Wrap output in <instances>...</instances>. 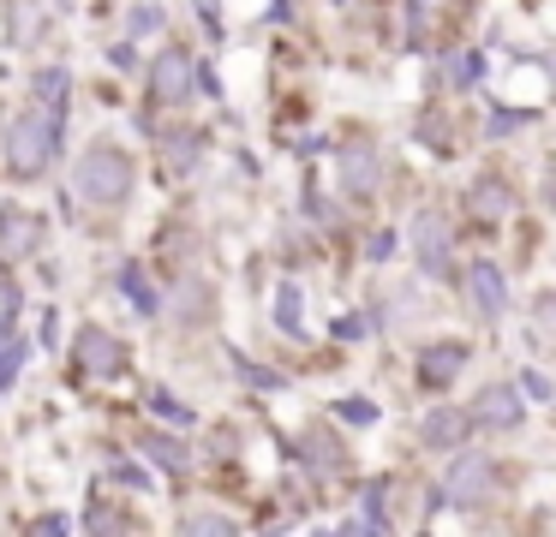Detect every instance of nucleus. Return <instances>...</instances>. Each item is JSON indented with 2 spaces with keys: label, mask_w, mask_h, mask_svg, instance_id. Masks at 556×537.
Wrapping results in <instances>:
<instances>
[{
  "label": "nucleus",
  "mask_w": 556,
  "mask_h": 537,
  "mask_svg": "<svg viewBox=\"0 0 556 537\" xmlns=\"http://www.w3.org/2000/svg\"><path fill=\"white\" fill-rule=\"evenodd\" d=\"M73 186H78V197H85L90 209L126 203V191H132V155L114 150V143H102V150H85V162H78Z\"/></svg>",
  "instance_id": "f257e3e1"
},
{
  "label": "nucleus",
  "mask_w": 556,
  "mask_h": 537,
  "mask_svg": "<svg viewBox=\"0 0 556 537\" xmlns=\"http://www.w3.org/2000/svg\"><path fill=\"white\" fill-rule=\"evenodd\" d=\"M54 143H61V126H54V114H18L13 131H7V162H13V174H42V167L54 162Z\"/></svg>",
  "instance_id": "f03ea898"
},
{
  "label": "nucleus",
  "mask_w": 556,
  "mask_h": 537,
  "mask_svg": "<svg viewBox=\"0 0 556 537\" xmlns=\"http://www.w3.org/2000/svg\"><path fill=\"white\" fill-rule=\"evenodd\" d=\"M491 496H496V460L491 453H460L443 477V501L448 508H479Z\"/></svg>",
  "instance_id": "7ed1b4c3"
},
{
  "label": "nucleus",
  "mask_w": 556,
  "mask_h": 537,
  "mask_svg": "<svg viewBox=\"0 0 556 537\" xmlns=\"http://www.w3.org/2000/svg\"><path fill=\"white\" fill-rule=\"evenodd\" d=\"M413 257H419L425 274H448V221L443 215L425 209L419 221H413Z\"/></svg>",
  "instance_id": "20e7f679"
},
{
  "label": "nucleus",
  "mask_w": 556,
  "mask_h": 537,
  "mask_svg": "<svg viewBox=\"0 0 556 537\" xmlns=\"http://www.w3.org/2000/svg\"><path fill=\"white\" fill-rule=\"evenodd\" d=\"M377 179H383V162H377L371 143H353V150H341V191H348V197H371Z\"/></svg>",
  "instance_id": "39448f33"
},
{
  "label": "nucleus",
  "mask_w": 556,
  "mask_h": 537,
  "mask_svg": "<svg viewBox=\"0 0 556 537\" xmlns=\"http://www.w3.org/2000/svg\"><path fill=\"white\" fill-rule=\"evenodd\" d=\"M192 60L180 54V48H168V54L156 60V66H150V84H156V95L162 102H186V95H192Z\"/></svg>",
  "instance_id": "423d86ee"
},
{
  "label": "nucleus",
  "mask_w": 556,
  "mask_h": 537,
  "mask_svg": "<svg viewBox=\"0 0 556 537\" xmlns=\"http://www.w3.org/2000/svg\"><path fill=\"white\" fill-rule=\"evenodd\" d=\"M467 293H472V305H479V317H503L508 281H503L496 263H472V269H467Z\"/></svg>",
  "instance_id": "0eeeda50"
},
{
  "label": "nucleus",
  "mask_w": 556,
  "mask_h": 537,
  "mask_svg": "<svg viewBox=\"0 0 556 537\" xmlns=\"http://www.w3.org/2000/svg\"><path fill=\"white\" fill-rule=\"evenodd\" d=\"M78 365L97 370V376H114V370L126 365V346L114 341L109 329H85V334H78Z\"/></svg>",
  "instance_id": "6e6552de"
},
{
  "label": "nucleus",
  "mask_w": 556,
  "mask_h": 537,
  "mask_svg": "<svg viewBox=\"0 0 556 537\" xmlns=\"http://www.w3.org/2000/svg\"><path fill=\"white\" fill-rule=\"evenodd\" d=\"M460 436H467V412H455V406H437V412L419 424V442H425V448H455Z\"/></svg>",
  "instance_id": "1a4fd4ad"
},
{
  "label": "nucleus",
  "mask_w": 556,
  "mask_h": 537,
  "mask_svg": "<svg viewBox=\"0 0 556 537\" xmlns=\"http://www.w3.org/2000/svg\"><path fill=\"white\" fill-rule=\"evenodd\" d=\"M472 418H484V424H520V394L508 388V382H496V388L479 394V406H472Z\"/></svg>",
  "instance_id": "9d476101"
},
{
  "label": "nucleus",
  "mask_w": 556,
  "mask_h": 537,
  "mask_svg": "<svg viewBox=\"0 0 556 537\" xmlns=\"http://www.w3.org/2000/svg\"><path fill=\"white\" fill-rule=\"evenodd\" d=\"M460 365H467V346H431V353L419 358V382L425 388H443Z\"/></svg>",
  "instance_id": "9b49d317"
},
{
  "label": "nucleus",
  "mask_w": 556,
  "mask_h": 537,
  "mask_svg": "<svg viewBox=\"0 0 556 537\" xmlns=\"http://www.w3.org/2000/svg\"><path fill=\"white\" fill-rule=\"evenodd\" d=\"M0 245H7V251H30V245H37V221H30V215L0 209Z\"/></svg>",
  "instance_id": "f8f14e48"
},
{
  "label": "nucleus",
  "mask_w": 556,
  "mask_h": 537,
  "mask_svg": "<svg viewBox=\"0 0 556 537\" xmlns=\"http://www.w3.org/2000/svg\"><path fill=\"white\" fill-rule=\"evenodd\" d=\"M503 209H508V191L496 186V179H479V186H472V215L491 221V215H503Z\"/></svg>",
  "instance_id": "ddd939ff"
},
{
  "label": "nucleus",
  "mask_w": 556,
  "mask_h": 537,
  "mask_svg": "<svg viewBox=\"0 0 556 537\" xmlns=\"http://www.w3.org/2000/svg\"><path fill=\"white\" fill-rule=\"evenodd\" d=\"M186 537H240V525H233L228 513H192V520H186Z\"/></svg>",
  "instance_id": "4468645a"
},
{
  "label": "nucleus",
  "mask_w": 556,
  "mask_h": 537,
  "mask_svg": "<svg viewBox=\"0 0 556 537\" xmlns=\"http://www.w3.org/2000/svg\"><path fill=\"white\" fill-rule=\"evenodd\" d=\"M144 453L156 465H168V472H186V448H180V442H168V436H144Z\"/></svg>",
  "instance_id": "2eb2a0df"
},
{
  "label": "nucleus",
  "mask_w": 556,
  "mask_h": 537,
  "mask_svg": "<svg viewBox=\"0 0 556 537\" xmlns=\"http://www.w3.org/2000/svg\"><path fill=\"white\" fill-rule=\"evenodd\" d=\"M305 460H312L317 472H341V448H336V436H312V442H305Z\"/></svg>",
  "instance_id": "dca6fc26"
},
{
  "label": "nucleus",
  "mask_w": 556,
  "mask_h": 537,
  "mask_svg": "<svg viewBox=\"0 0 556 537\" xmlns=\"http://www.w3.org/2000/svg\"><path fill=\"white\" fill-rule=\"evenodd\" d=\"M276 322L288 334H300V286H281V293H276Z\"/></svg>",
  "instance_id": "f3484780"
},
{
  "label": "nucleus",
  "mask_w": 556,
  "mask_h": 537,
  "mask_svg": "<svg viewBox=\"0 0 556 537\" xmlns=\"http://www.w3.org/2000/svg\"><path fill=\"white\" fill-rule=\"evenodd\" d=\"M233 365H240V376H245V382H252V388H281V376H276V370H264V365H252V358H240V353H233Z\"/></svg>",
  "instance_id": "a211bd4d"
},
{
  "label": "nucleus",
  "mask_w": 556,
  "mask_h": 537,
  "mask_svg": "<svg viewBox=\"0 0 556 537\" xmlns=\"http://www.w3.org/2000/svg\"><path fill=\"white\" fill-rule=\"evenodd\" d=\"M121 281H126V293H132V305H138V310H156V298H150V286H144V274H138V269H132V263H126V269H121Z\"/></svg>",
  "instance_id": "6ab92c4d"
},
{
  "label": "nucleus",
  "mask_w": 556,
  "mask_h": 537,
  "mask_svg": "<svg viewBox=\"0 0 556 537\" xmlns=\"http://www.w3.org/2000/svg\"><path fill=\"white\" fill-rule=\"evenodd\" d=\"M336 412L348 418V424H371V418H377V406H371V400H341Z\"/></svg>",
  "instance_id": "aec40b11"
},
{
  "label": "nucleus",
  "mask_w": 556,
  "mask_h": 537,
  "mask_svg": "<svg viewBox=\"0 0 556 537\" xmlns=\"http://www.w3.org/2000/svg\"><path fill=\"white\" fill-rule=\"evenodd\" d=\"M121 525H126V520H121V513H114V520H109V513H97V537H126V532H121Z\"/></svg>",
  "instance_id": "412c9836"
},
{
  "label": "nucleus",
  "mask_w": 556,
  "mask_h": 537,
  "mask_svg": "<svg viewBox=\"0 0 556 537\" xmlns=\"http://www.w3.org/2000/svg\"><path fill=\"white\" fill-rule=\"evenodd\" d=\"M520 382H527V394H539V400H551V382H544L539 370H527V376H520Z\"/></svg>",
  "instance_id": "4be33fe9"
},
{
  "label": "nucleus",
  "mask_w": 556,
  "mask_h": 537,
  "mask_svg": "<svg viewBox=\"0 0 556 537\" xmlns=\"http://www.w3.org/2000/svg\"><path fill=\"white\" fill-rule=\"evenodd\" d=\"M37 537H66V520H61V513H49V520H42V532Z\"/></svg>",
  "instance_id": "5701e85b"
}]
</instances>
